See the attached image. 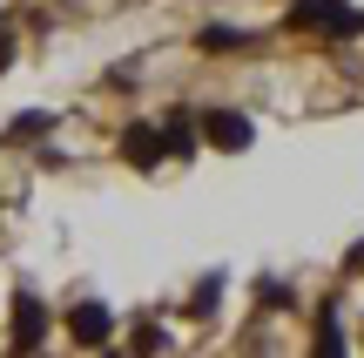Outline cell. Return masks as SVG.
<instances>
[{"instance_id": "obj_3", "label": "cell", "mask_w": 364, "mask_h": 358, "mask_svg": "<svg viewBox=\"0 0 364 358\" xmlns=\"http://www.w3.org/2000/svg\"><path fill=\"white\" fill-rule=\"evenodd\" d=\"M68 332H75V345H88V352H95V345H108V338H115V311L88 298V305L68 311Z\"/></svg>"}, {"instance_id": "obj_9", "label": "cell", "mask_w": 364, "mask_h": 358, "mask_svg": "<svg viewBox=\"0 0 364 358\" xmlns=\"http://www.w3.org/2000/svg\"><path fill=\"white\" fill-rule=\"evenodd\" d=\"M7 54H14V34H7V21H0V68H7Z\"/></svg>"}, {"instance_id": "obj_6", "label": "cell", "mask_w": 364, "mask_h": 358, "mask_svg": "<svg viewBox=\"0 0 364 358\" xmlns=\"http://www.w3.org/2000/svg\"><path fill=\"white\" fill-rule=\"evenodd\" d=\"M162 149H169V162H176V156L189 162V156H196V122L182 115V108H176V115H162Z\"/></svg>"}, {"instance_id": "obj_10", "label": "cell", "mask_w": 364, "mask_h": 358, "mask_svg": "<svg viewBox=\"0 0 364 358\" xmlns=\"http://www.w3.org/2000/svg\"><path fill=\"white\" fill-rule=\"evenodd\" d=\"M344 270H351V278H358V270H364V243H358V251H351V257H344Z\"/></svg>"}, {"instance_id": "obj_8", "label": "cell", "mask_w": 364, "mask_h": 358, "mask_svg": "<svg viewBox=\"0 0 364 358\" xmlns=\"http://www.w3.org/2000/svg\"><path fill=\"white\" fill-rule=\"evenodd\" d=\"M243 27H203V48H243Z\"/></svg>"}, {"instance_id": "obj_2", "label": "cell", "mask_w": 364, "mask_h": 358, "mask_svg": "<svg viewBox=\"0 0 364 358\" xmlns=\"http://www.w3.org/2000/svg\"><path fill=\"white\" fill-rule=\"evenodd\" d=\"M203 135H209L216 149H250L257 122H250L243 108H203Z\"/></svg>"}, {"instance_id": "obj_4", "label": "cell", "mask_w": 364, "mask_h": 358, "mask_svg": "<svg viewBox=\"0 0 364 358\" xmlns=\"http://www.w3.org/2000/svg\"><path fill=\"white\" fill-rule=\"evenodd\" d=\"M41 338H48V305H41L34 291H21V298H14V345L34 352Z\"/></svg>"}, {"instance_id": "obj_5", "label": "cell", "mask_w": 364, "mask_h": 358, "mask_svg": "<svg viewBox=\"0 0 364 358\" xmlns=\"http://www.w3.org/2000/svg\"><path fill=\"white\" fill-rule=\"evenodd\" d=\"M122 156H129L135 169H156V162H169V149H162V129H156V122H135V129L122 135Z\"/></svg>"}, {"instance_id": "obj_7", "label": "cell", "mask_w": 364, "mask_h": 358, "mask_svg": "<svg viewBox=\"0 0 364 358\" xmlns=\"http://www.w3.org/2000/svg\"><path fill=\"white\" fill-rule=\"evenodd\" d=\"M344 352V332H338V311H324L317 318V358H338Z\"/></svg>"}, {"instance_id": "obj_1", "label": "cell", "mask_w": 364, "mask_h": 358, "mask_svg": "<svg viewBox=\"0 0 364 358\" xmlns=\"http://www.w3.org/2000/svg\"><path fill=\"white\" fill-rule=\"evenodd\" d=\"M290 27H317V34H364V14L351 0H297Z\"/></svg>"}]
</instances>
